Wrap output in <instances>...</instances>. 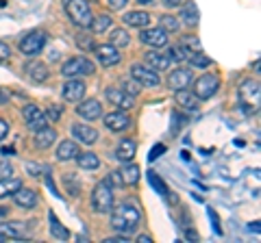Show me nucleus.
<instances>
[{
	"mask_svg": "<svg viewBox=\"0 0 261 243\" xmlns=\"http://www.w3.org/2000/svg\"><path fill=\"white\" fill-rule=\"evenodd\" d=\"M13 152H15L13 148H3V155H7V157H9V155H13Z\"/></svg>",
	"mask_w": 261,
	"mask_h": 243,
	"instance_id": "864d4df0",
	"label": "nucleus"
},
{
	"mask_svg": "<svg viewBox=\"0 0 261 243\" xmlns=\"http://www.w3.org/2000/svg\"><path fill=\"white\" fill-rule=\"evenodd\" d=\"M187 61H190L192 66H196V68H207L209 63H211L209 56H205V54H202L200 50H194V52L190 54V59H187Z\"/></svg>",
	"mask_w": 261,
	"mask_h": 243,
	"instance_id": "c9c22d12",
	"label": "nucleus"
},
{
	"mask_svg": "<svg viewBox=\"0 0 261 243\" xmlns=\"http://www.w3.org/2000/svg\"><path fill=\"white\" fill-rule=\"evenodd\" d=\"M137 3H140V5H150L152 0H137Z\"/></svg>",
	"mask_w": 261,
	"mask_h": 243,
	"instance_id": "4d7b16f0",
	"label": "nucleus"
},
{
	"mask_svg": "<svg viewBox=\"0 0 261 243\" xmlns=\"http://www.w3.org/2000/svg\"><path fill=\"white\" fill-rule=\"evenodd\" d=\"M57 139V133L53 131V128L44 126L42 131H37V137H35V148L39 150H46L48 145H53V141Z\"/></svg>",
	"mask_w": 261,
	"mask_h": 243,
	"instance_id": "393cba45",
	"label": "nucleus"
},
{
	"mask_svg": "<svg viewBox=\"0 0 261 243\" xmlns=\"http://www.w3.org/2000/svg\"><path fill=\"white\" fill-rule=\"evenodd\" d=\"M140 39L144 44L154 46V48H163L168 44V33L163 28H146L144 33L140 35Z\"/></svg>",
	"mask_w": 261,
	"mask_h": 243,
	"instance_id": "dca6fc26",
	"label": "nucleus"
},
{
	"mask_svg": "<svg viewBox=\"0 0 261 243\" xmlns=\"http://www.w3.org/2000/svg\"><path fill=\"white\" fill-rule=\"evenodd\" d=\"M107 3H109L111 9L116 11V9H122V7H124V5L128 3V0H107Z\"/></svg>",
	"mask_w": 261,
	"mask_h": 243,
	"instance_id": "49530a36",
	"label": "nucleus"
},
{
	"mask_svg": "<svg viewBox=\"0 0 261 243\" xmlns=\"http://www.w3.org/2000/svg\"><path fill=\"white\" fill-rule=\"evenodd\" d=\"M92 206H94L96 213H109L113 208V191H111L107 180L96 185V189L92 193Z\"/></svg>",
	"mask_w": 261,
	"mask_h": 243,
	"instance_id": "7ed1b4c3",
	"label": "nucleus"
},
{
	"mask_svg": "<svg viewBox=\"0 0 261 243\" xmlns=\"http://www.w3.org/2000/svg\"><path fill=\"white\" fill-rule=\"evenodd\" d=\"M111 228L120 232V234H130L137 230V226H140V208H137L135 204H130V202H124V204H120L116 208H111Z\"/></svg>",
	"mask_w": 261,
	"mask_h": 243,
	"instance_id": "f257e3e1",
	"label": "nucleus"
},
{
	"mask_svg": "<svg viewBox=\"0 0 261 243\" xmlns=\"http://www.w3.org/2000/svg\"><path fill=\"white\" fill-rule=\"evenodd\" d=\"M72 135H74L76 139H79L81 143H85V145L96 143V141H98V137H100L96 128L85 126V124H74V126H72Z\"/></svg>",
	"mask_w": 261,
	"mask_h": 243,
	"instance_id": "a211bd4d",
	"label": "nucleus"
},
{
	"mask_svg": "<svg viewBox=\"0 0 261 243\" xmlns=\"http://www.w3.org/2000/svg\"><path fill=\"white\" fill-rule=\"evenodd\" d=\"M7 133H9V124H7V122L0 117V139H5Z\"/></svg>",
	"mask_w": 261,
	"mask_h": 243,
	"instance_id": "de8ad7c7",
	"label": "nucleus"
},
{
	"mask_svg": "<svg viewBox=\"0 0 261 243\" xmlns=\"http://www.w3.org/2000/svg\"><path fill=\"white\" fill-rule=\"evenodd\" d=\"M122 89H124L126 94H130V96L140 94V87H137V80H135V83H130V80H124V83H122Z\"/></svg>",
	"mask_w": 261,
	"mask_h": 243,
	"instance_id": "ea45409f",
	"label": "nucleus"
},
{
	"mask_svg": "<svg viewBox=\"0 0 261 243\" xmlns=\"http://www.w3.org/2000/svg\"><path fill=\"white\" fill-rule=\"evenodd\" d=\"M11 172H13V169H11L9 163H0V176H9Z\"/></svg>",
	"mask_w": 261,
	"mask_h": 243,
	"instance_id": "8fccbe9b",
	"label": "nucleus"
},
{
	"mask_svg": "<svg viewBox=\"0 0 261 243\" xmlns=\"http://www.w3.org/2000/svg\"><path fill=\"white\" fill-rule=\"evenodd\" d=\"M116 174L120 178V187H126V185H135L137 180H140V167H137L135 163H124L120 169H116Z\"/></svg>",
	"mask_w": 261,
	"mask_h": 243,
	"instance_id": "2eb2a0df",
	"label": "nucleus"
},
{
	"mask_svg": "<svg viewBox=\"0 0 261 243\" xmlns=\"http://www.w3.org/2000/svg\"><path fill=\"white\" fill-rule=\"evenodd\" d=\"M146 63H148V68L150 70H168L170 68V63H172V59H170V54L166 52H157V50H152V52H146Z\"/></svg>",
	"mask_w": 261,
	"mask_h": 243,
	"instance_id": "412c9836",
	"label": "nucleus"
},
{
	"mask_svg": "<svg viewBox=\"0 0 261 243\" xmlns=\"http://www.w3.org/2000/svg\"><path fill=\"white\" fill-rule=\"evenodd\" d=\"M22 115H24V122H27V126L31 128V131H42V128L48 124V117H46V113L35 107V104H29V107H24L22 111Z\"/></svg>",
	"mask_w": 261,
	"mask_h": 243,
	"instance_id": "6e6552de",
	"label": "nucleus"
},
{
	"mask_svg": "<svg viewBox=\"0 0 261 243\" xmlns=\"http://www.w3.org/2000/svg\"><path fill=\"white\" fill-rule=\"evenodd\" d=\"M124 24H128V26H137V28L148 26V24H150V15L144 13V11H130V13L124 15Z\"/></svg>",
	"mask_w": 261,
	"mask_h": 243,
	"instance_id": "bb28decb",
	"label": "nucleus"
},
{
	"mask_svg": "<svg viewBox=\"0 0 261 243\" xmlns=\"http://www.w3.org/2000/svg\"><path fill=\"white\" fill-rule=\"evenodd\" d=\"M218 87H220V78L216 74H205V76H200L198 80H196L194 94L198 96V100H207L218 92Z\"/></svg>",
	"mask_w": 261,
	"mask_h": 243,
	"instance_id": "0eeeda50",
	"label": "nucleus"
},
{
	"mask_svg": "<svg viewBox=\"0 0 261 243\" xmlns=\"http://www.w3.org/2000/svg\"><path fill=\"white\" fill-rule=\"evenodd\" d=\"M76 111H79V115L83 117V119H98V117L102 115V104L98 102L96 98H92V100L81 102Z\"/></svg>",
	"mask_w": 261,
	"mask_h": 243,
	"instance_id": "6ab92c4d",
	"label": "nucleus"
},
{
	"mask_svg": "<svg viewBox=\"0 0 261 243\" xmlns=\"http://www.w3.org/2000/svg\"><path fill=\"white\" fill-rule=\"evenodd\" d=\"M46 117L50 119V122H57L61 117V109L57 107V104H53V107H48V113H46Z\"/></svg>",
	"mask_w": 261,
	"mask_h": 243,
	"instance_id": "a19ab883",
	"label": "nucleus"
},
{
	"mask_svg": "<svg viewBox=\"0 0 261 243\" xmlns=\"http://www.w3.org/2000/svg\"><path fill=\"white\" fill-rule=\"evenodd\" d=\"M0 237L3 239H24L27 237V224L24 222H3L0 224Z\"/></svg>",
	"mask_w": 261,
	"mask_h": 243,
	"instance_id": "f8f14e48",
	"label": "nucleus"
},
{
	"mask_svg": "<svg viewBox=\"0 0 261 243\" xmlns=\"http://www.w3.org/2000/svg\"><path fill=\"white\" fill-rule=\"evenodd\" d=\"M29 74L35 78L37 83H42V80L48 78V70H46L44 63H31V66H29Z\"/></svg>",
	"mask_w": 261,
	"mask_h": 243,
	"instance_id": "72a5a7b5",
	"label": "nucleus"
},
{
	"mask_svg": "<svg viewBox=\"0 0 261 243\" xmlns=\"http://www.w3.org/2000/svg\"><path fill=\"white\" fill-rule=\"evenodd\" d=\"M192 83V72L190 70H174L168 76V87L178 92V89H187V85Z\"/></svg>",
	"mask_w": 261,
	"mask_h": 243,
	"instance_id": "aec40b11",
	"label": "nucleus"
},
{
	"mask_svg": "<svg viewBox=\"0 0 261 243\" xmlns=\"http://www.w3.org/2000/svg\"><path fill=\"white\" fill-rule=\"evenodd\" d=\"M163 152H166V145H163V143H157V145H154V148L148 152V161H157V159L163 155Z\"/></svg>",
	"mask_w": 261,
	"mask_h": 243,
	"instance_id": "58836bf2",
	"label": "nucleus"
},
{
	"mask_svg": "<svg viewBox=\"0 0 261 243\" xmlns=\"http://www.w3.org/2000/svg\"><path fill=\"white\" fill-rule=\"evenodd\" d=\"M181 20L183 24H187V26H198V22H200V13H198V7H196V3H185L183 5V11H181Z\"/></svg>",
	"mask_w": 261,
	"mask_h": 243,
	"instance_id": "4be33fe9",
	"label": "nucleus"
},
{
	"mask_svg": "<svg viewBox=\"0 0 261 243\" xmlns=\"http://www.w3.org/2000/svg\"><path fill=\"white\" fill-rule=\"evenodd\" d=\"M181 159L183 161H190V152H181Z\"/></svg>",
	"mask_w": 261,
	"mask_h": 243,
	"instance_id": "6e6d98bb",
	"label": "nucleus"
},
{
	"mask_svg": "<svg viewBox=\"0 0 261 243\" xmlns=\"http://www.w3.org/2000/svg\"><path fill=\"white\" fill-rule=\"evenodd\" d=\"M240 100H242V104L250 107V111L259 107V100H261V87H259L257 80L246 78V80H244V83L240 85Z\"/></svg>",
	"mask_w": 261,
	"mask_h": 243,
	"instance_id": "39448f33",
	"label": "nucleus"
},
{
	"mask_svg": "<svg viewBox=\"0 0 261 243\" xmlns=\"http://www.w3.org/2000/svg\"><path fill=\"white\" fill-rule=\"evenodd\" d=\"M65 13L70 15V20L81 28H87L92 24V9H89L87 0H65Z\"/></svg>",
	"mask_w": 261,
	"mask_h": 243,
	"instance_id": "f03ea898",
	"label": "nucleus"
},
{
	"mask_svg": "<svg viewBox=\"0 0 261 243\" xmlns=\"http://www.w3.org/2000/svg\"><path fill=\"white\" fill-rule=\"evenodd\" d=\"M96 52H98V61L102 63V66H107V68H111V66H118L120 63V50L116 46H111V44H105V46H98L96 48Z\"/></svg>",
	"mask_w": 261,
	"mask_h": 243,
	"instance_id": "ddd939ff",
	"label": "nucleus"
},
{
	"mask_svg": "<svg viewBox=\"0 0 261 243\" xmlns=\"http://www.w3.org/2000/svg\"><path fill=\"white\" fill-rule=\"evenodd\" d=\"M176 102H178V107H183L187 111H196L198 109V96L196 94H190L187 89H178L176 92Z\"/></svg>",
	"mask_w": 261,
	"mask_h": 243,
	"instance_id": "5701e85b",
	"label": "nucleus"
},
{
	"mask_svg": "<svg viewBox=\"0 0 261 243\" xmlns=\"http://www.w3.org/2000/svg\"><path fill=\"white\" fill-rule=\"evenodd\" d=\"M85 83L83 80H79V78H74V80H68L65 83V87H63V100L65 102H79L81 98L85 96Z\"/></svg>",
	"mask_w": 261,
	"mask_h": 243,
	"instance_id": "4468645a",
	"label": "nucleus"
},
{
	"mask_svg": "<svg viewBox=\"0 0 261 243\" xmlns=\"http://www.w3.org/2000/svg\"><path fill=\"white\" fill-rule=\"evenodd\" d=\"M194 50H190V48H187V46H174V48H170V50H168V54H170V59H174V61H187V59H190V54H192Z\"/></svg>",
	"mask_w": 261,
	"mask_h": 243,
	"instance_id": "473e14b6",
	"label": "nucleus"
},
{
	"mask_svg": "<svg viewBox=\"0 0 261 243\" xmlns=\"http://www.w3.org/2000/svg\"><path fill=\"white\" fill-rule=\"evenodd\" d=\"M207 213H209V217H211V224H214V230H216L218 234H222V228H220V220H218V217H216V213H214V208H209V210H207Z\"/></svg>",
	"mask_w": 261,
	"mask_h": 243,
	"instance_id": "a18cd8bd",
	"label": "nucleus"
},
{
	"mask_svg": "<svg viewBox=\"0 0 261 243\" xmlns=\"http://www.w3.org/2000/svg\"><path fill=\"white\" fill-rule=\"evenodd\" d=\"M7 213H9V210H7L5 206H0V220H3V217H7Z\"/></svg>",
	"mask_w": 261,
	"mask_h": 243,
	"instance_id": "5fc2aeb1",
	"label": "nucleus"
},
{
	"mask_svg": "<svg viewBox=\"0 0 261 243\" xmlns=\"http://www.w3.org/2000/svg\"><path fill=\"white\" fill-rule=\"evenodd\" d=\"M20 187H22V183L18 180V178H3V180H0V198L11 196V193L15 189H20Z\"/></svg>",
	"mask_w": 261,
	"mask_h": 243,
	"instance_id": "2f4dec72",
	"label": "nucleus"
},
{
	"mask_svg": "<svg viewBox=\"0 0 261 243\" xmlns=\"http://www.w3.org/2000/svg\"><path fill=\"white\" fill-rule=\"evenodd\" d=\"M130 76H133V80H137L140 85H148V87H157L159 85L157 72L150 70V68H146V66H140V63L130 68Z\"/></svg>",
	"mask_w": 261,
	"mask_h": 243,
	"instance_id": "9d476101",
	"label": "nucleus"
},
{
	"mask_svg": "<svg viewBox=\"0 0 261 243\" xmlns=\"http://www.w3.org/2000/svg\"><path fill=\"white\" fill-rule=\"evenodd\" d=\"M105 96H107V100L113 104V107H118L122 111H126V109H133V96L126 94L124 89H118V87H109L107 92H105Z\"/></svg>",
	"mask_w": 261,
	"mask_h": 243,
	"instance_id": "1a4fd4ad",
	"label": "nucleus"
},
{
	"mask_svg": "<svg viewBox=\"0 0 261 243\" xmlns=\"http://www.w3.org/2000/svg\"><path fill=\"white\" fill-rule=\"evenodd\" d=\"M76 163L81 169H96L98 165H100V161H98V157L94 155V152H83V155H76Z\"/></svg>",
	"mask_w": 261,
	"mask_h": 243,
	"instance_id": "c756f323",
	"label": "nucleus"
},
{
	"mask_svg": "<svg viewBox=\"0 0 261 243\" xmlns=\"http://www.w3.org/2000/svg\"><path fill=\"white\" fill-rule=\"evenodd\" d=\"M109 42L111 46H116V48H124L130 44V37L126 31H122V28H113V33H109Z\"/></svg>",
	"mask_w": 261,
	"mask_h": 243,
	"instance_id": "7c9ffc66",
	"label": "nucleus"
},
{
	"mask_svg": "<svg viewBox=\"0 0 261 243\" xmlns=\"http://www.w3.org/2000/svg\"><path fill=\"white\" fill-rule=\"evenodd\" d=\"M11 59V50H9V46L0 42V63H5V61H9Z\"/></svg>",
	"mask_w": 261,
	"mask_h": 243,
	"instance_id": "79ce46f5",
	"label": "nucleus"
},
{
	"mask_svg": "<svg viewBox=\"0 0 261 243\" xmlns=\"http://www.w3.org/2000/svg\"><path fill=\"white\" fill-rule=\"evenodd\" d=\"M48 220H50V232H53V237H55V239H61V241H65V239L70 237L68 228H65V226H61V222L55 217L53 210H50V213H48Z\"/></svg>",
	"mask_w": 261,
	"mask_h": 243,
	"instance_id": "cd10ccee",
	"label": "nucleus"
},
{
	"mask_svg": "<svg viewBox=\"0 0 261 243\" xmlns=\"http://www.w3.org/2000/svg\"><path fill=\"white\" fill-rule=\"evenodd\" d=\"M161 28L166 31V33H176V31H178V22L172 18V15H163V18H161Z\"/></svg>",
	"mask_w": 261,
	"mask_h": 243,
	"instance_id": "e433bc0d",
	"label": "nucleus"
},
{
	"mask_svg": "<svg viewBox=\"0 0 261 243\" xmlns=\"http://www.w3.org/2000/svg\"><path fill=\"white\" fill-rule=\"evenodd\" d=\"M181 3H183V0H163V5H166V7H178Z\"/></svg>",
	"mask_w": 261,
	"mask_h": 243,
	"instance_id": "3c124183",
	"label": "nucleus"
},
{
	"mask_svg": "<svg viewBox=\"0 0 261 243\" xmlns=\"http://www.w3.org/2000/svg\"><path fill=\"white\" fill-rule=\"evenodd\" d=\"M183 46H192L190 50H200V42L196 37H183V42H181Z\"/></svg>",
	"mask_w": 261,
	"mask_h": 243,
	"instance_id": "37998d69",
	"label": "nucleus"
},
{
	"mask_svg": "<svg viewBox=\"0 0 261 243\" xmlns=\"http://www.w3.org/2000/svg\"><path fill=\"white\" fill-rule=\"evenodd\" d=\"M148 183L152 185V189H154V191L161 193V196H166V193H168V185L163 183L161 178H159L157 174H154V172H148Z\"/></svg>",
	"mask_w": 261,
	"mask_h": 243,
	"instance_id": "f704fd0d",
	"label": "nucleus"
},
{
	"mask_svg": "<svg viewBox=\"0 0 261 243\" xmlns=\"http://www.w3.org/2000/svg\"><path fill=\"white\" fill-rule=\"evenodd\" d=\"M65 183L70 185V196H79V191H81V189H79V185L74 183V176H72V174H70V176H65Z\"/></svg>",
	"mask_w": 261,
	"mask_h": 243,
	"instance_id": "c03bdc74",
	"label": "nucleus"
},
{
	"mask_svg": "<svg viewBox=\"0 0 261 243\" xmlns=\"http://www.w3.org/2000/svg\"><path fill=\"white\" fill-rule=\"evenodd\" d=\"M79 155V145L74 141H61V145L57 148V159L59 161H72Z\"/></svg>",
	"mask_w": 261,
	"mask_h": 243,
	"instance_id": "a878e982",
	"label": "nucleus"
},
{
	"mask_svg": "<svg viewBox=\"0 0 261 243\" xmlns=\"http://www.w3.org/2000/svg\"><path fill=\"white\" fill-rule=\"evenodd\" d=\"M24 167H27V172H29L31 176H42V172H44V174L50 172V167H48V165H37V163H27Z\"/></svg>",
	"mask_w": 261,
	"mask_h": 243,
	"instance_id": "4c0bfd02",
	"label": "nucleus"
},
{
	"mask_svg": "<svg viewBox=\"0 0 261 243\" xmlns=\"http://www.w3.org/2000/svg\"><path fill=\"white\" fill-rule=\"evenodd\" d=\"M0 241H3V237H0Z\"/></svg>",
	"mask_w": 261,
	"mask_h": 243,
	"instance_id": "13d9d810",
	"label": "nucleus"
},
{
	"mask_svg": "<svg viewBox=\"0 0 261 243\" xmlns=\"http://www.w3.org/2000/svg\"><path fill=\"white\" fill-rule=\"evenodd\" d=\"M135 150H137V145L133 141H130V139H122L120 145H118V150H116V159L122 161V163H128V161H133Z\"/></svg>",
	"mask_w": 261,
	"mask_h": 243,
	"instance_id": "b1692460",
	"label": "nucleus"
},
{
	"mask_svg": "<svg viewBox=\"0 0 261 243\" xmlns=\"http://www.w3.org/2000/svg\"><path fill=\"white\" fill-rule=\"evenodd\" d=\"M13 202L18 206H22V208H35L37 206V193L33 191V189H24V187H20V189H15L13 193Z\"/></svg>",
	"mask_w": 261,
	"mask_h": 243,
	"instance_id": "f3484780",
	"label": "nucleus"
},
{
	"mask_svg": "<svg viewBox=\"0 0 261 243\" xmlns=\"http://www.w3.org/2000/svg\"><path fill=\"white\" fill-rule=\"evenodd\" d=\"M111 24H113V18H111V15L100 13V15H96V18H92V24H89V26H92V31L98 35V33H105V31H107Z\"/></svg>",
	"mask_w": 261,
	"mask_h": 243,
	"instance_id": "c85d7f7f",
	"label": "nucleus"
},
{
	"mask_svg": "<svg viewBox=\"0 0 261 243\" xmlns=\"http://www.w3.org/2000/svg\"><path fill=\"white\" fill-rule=\"evenodd\" d=\"M61 74L68 78H79V76H89L94 74V63L85 59V56H74V59L65 61V66L61 68Z\"/></svg>",
	"mask_w": 261,
	"mask_h": 243,
	"instance_id": "20e7f679",
	"label": "nucleus"
},
{
	"mask_svg": "<svg viewBox=\"0 0 261 243\" xmlns=\"http://www.w3.org/2000/svg\"><path fill=\"white\" fill-rule=\"evenodd\" d=\"M172 117H174V126H172V131L176 133V131H178V126L185 124V117L181 119V115H178V113H172Z\"/></svg>",
	"mask_w": 261,
	"mask_h": 243,
	"instance_id": "09e8293b",
	"label": "nucleus"
},
{
	"mask_svg": "<svg viewBox=\"0 0 261 243\" xmlns=\"http://www.w3.org/2000/svg\"><path fill=\"white\" fill-rule=\"evenodd\" d=\"M137 243H150V237H148V234H142V237L137 239Z\"/></svg>",
	"mask_w": 261,
	"mask_h": 243,
	"instance_id": "603ef678",
	"label": "nucleus"
},
{
	"mask_svg": "<svg viewBox=\"0 0 261 243\" xmlns=\"http://www.w3.org/2000/svg\"><path fill=\"white\" fill-rule=\"evenodd\" d=\"M46 39H48V35L44 33V31H35V33H31V35H27L20 42V50H22V54H27V56H35V54H39L44 50V44H46Z\"/></svg>",
	"mask_w": 261,
	"mask_h": 243,
	"instance_id": "423d86ee",
	"label": "nucleus"
},
{
	"mask_svg": "<svg viewBox=\"0 0 261 243\" xmlns=\"http://www.w3.org/2000/svg\"><path fill=\"white\" fill-rule=\"evenodd\" d=\"M105 126L109 128L111 133H120V131H126V128L130 126V117L126 115L122 109L113 111V113H107L105 115Z\"/></svg>",
	"mask_w": 261,
	"mask_h": 243,
	"instance_id": "9b49d317",
	"label": "nucleus"
}]
</instances>
